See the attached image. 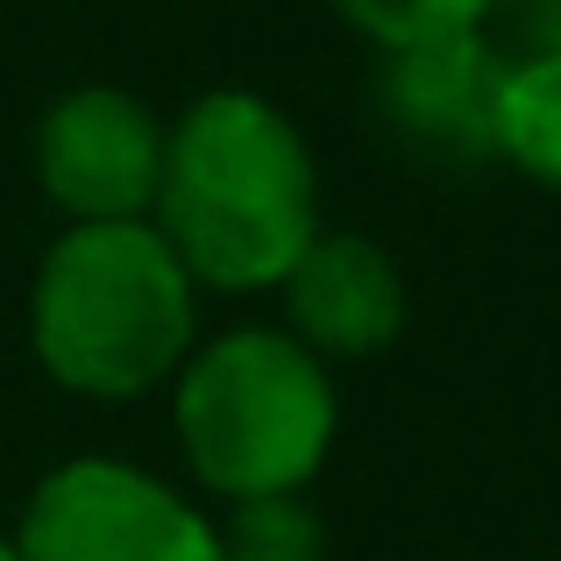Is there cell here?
I'll return each instance as SVG.
<instances>
[{"instance_id": "obj_11", "label": "cell", "mask_w": 561, "mask_h": 561, "mask_svg": "<svg viewBox=\"0 0 561 561\" xmlns=\"http://www.w3.org/2000/svg\"><path fill=\"white\" fill-rule=\"evenodd\" d=\"M534 50H561V0L534 8Z\"/></svg>"}, {"instance_id": "obj_8", "label": "cell", "mask_w": 561, "mask_h": 561, "mask_svg": "<svg viewBox=\"0 0 561 561\" xmlns=\"http://www.w3.org/2000/svg\"><path fill=\"white\" fill-rule=\"evenodd\" d=\"M491 157H497V164H512L526 185L561 192V50L505 57Z\"/></svg>"}, {"instance_id": "obj_12", "label": "cell", "mask_w": 561, "mask_h": 561, "mask_svg": "<svg viewBox=\"0 0 561 561\" xmlns=\"http://www.w3.org/2000/svg\"><path fill=\"white\" fill-rule=\"evenodd\" d=\"M0 561H14V548H8V534H0Z\"/></svg>"}, {"instance_id": "obj_5", "label": "cell", "mask_w": 561, "mask_h": 561, "mask_svg": "<svg viewBox=\"0 0 561 561\" xmlns=\"http://www.w3.org/2000/svg\"><path fill=\"white\" fill-rule=\"evenodd\" d=\"M28 164L65 228L150 220L157 171H164V114L128 85L85 79L43 107Z\"/></svg>"}, {"instance_id": "obj_2", "label": "cell", "mask_w": 561, "mask_h": 561, "mask_svg": "<svg viewBox=\"0 0 561 561\" xmlns=\"http://www.w3.org/2000/svg\"><path fill=\"white\" fill-rule=\"evenodd\" d=\"M199 348V285L150 220L57 228L28 277V356L71 398L136 405Z\"/></svg>"}, {"instance_id": "obj_13", "label": "cell", "mask_w": 561, "mask_h": 561, "mask_svg": "<svg viewBox=\"0 0 561 561\" xmlns=\"http://www.w3.org/2000/svg\"><path fill=\"white\" fill-rule=\"evenodd\" d=\"M526 8H548V0H526Z\"/></svg>"}, {"instance_id": "obj_4", "label": "cell", "mask_w": 561, "mask_h": 561, "mask_svg": "<svg viewBox=\"0 0 561 561\" xmlns=\"http://www.w3.org/2000/svg\"><path fill=\"white\" fill-rule=\"evenodd\" d=\"M14 561H220L214 512L128 455L43 469L8 534Z\"/></svg>"}, {"instance_id": "obj_6", "label": "cell", "mask_w": 561, "mask_h": 561, "mask_svg": "<svg viewBox=\"0 0 561 561\" xmlns=\"http://www.w3.org/2000/svg\"><path fill=\"white\" fill-rule=\"evenodd\" d=\"M277 299H285V334L328 370L398 348V334L412 320V291H405L398 256L348 228H320L313 249L285 271Z\"/></svg>"}, {"instance_id": "obj_9", "label": "cell", "mask_w": 561, "mask_h": 561, "mask_svg": "<svg viewBox=\"0 0 561 561\" xmlns=\"http://www.w3.org/2000/svg\"><path fill=\"white\" fill-rule=\"evenodd\" d=\"M377 57L426 50V43H462L483 36L497 14V0H328Z\"/></svg>"}, {"instance_id": "obj_10", "label": "cell", "mask_w": 561, "mask_h": 561, "mask_svg": "<svg viewBox=\"0 0 561 561\" xmlns=\"http://www.w3.org/2000/svg\"><path fill=\"white\" fill-rule=\"evenodd\" d=\"M220 561H328V519L313 497H249L214 519Z\"/></svg>"}, {"instance_id": "obj_1", "label": "cell", "mask_w": 561, "mask_h": 561, "mask_svg": "<svg viewBox=\"0 0 561 561\" xmlns=\"http://www.w3.org/2000/svg\"><path fill=\"white\" fill-rule=\"evenodd\" d=\"M150 228L185 263V277L220 299L277 291L313 249L320 157L306 128L256 85H214L164 114V171H157Z\"/></svg>"}, {"instance_id": "obj_7", "label": "cell", "mask_w": 561, "mask_h": 561, "mask_svg": "<svg viewBox=\"0 0 561 561\" xmlns=\"http://www.w3.org/2000/svg\"><path fill=\"white\" fill-rule=\"evenodd\" d=\"M497 85H505V57L491 50V36L377 57V114H383V128H391L412 157L448 164V171L491 164Z\"/></svg>"}, {"instance_id": "obj_3", "label": "cell", "mask_w": 561, "mask_h": 561, "mask_svg": "<svg viewBox=\"0 0 561 561\" xmlns=\"http://www.w3.org/2000/svg\"><path fill=\"white\" fill-rule=\"evenodd\" d=\"M164 391L192 483L220 505L306 497L328 477L342 440V383L271 320L199 334Z\"/></svg>"}]
</instances>
